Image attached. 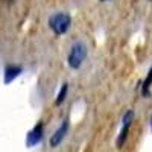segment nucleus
<instances>
[{"mask_svg": "<svg viewBox=\"0 0 152 152\" xmlns=\"http://www.w3.org/2000/svg\"><path fill=\"white\" fill-rule=\"evenodd\" d=\"M47 24L55 35H64L72 26V15L64 11H56L49 17Z\"/></svg>", "mask_w": 152, "mask_h": 152, "instance_id": "obj_1", "label": "nucleus"}, {"mask_svg": "<svg viewBox=\"0 0 152 152\" xmlns=\"http://www.w3.org/2000/svg\"><path fill=\"white\" fill-rule=\"evenodd\" d=\"M88 55V49L87 44L84 41H75L70 47V52L67 56V64L70 69L73 70H78L81 69V66L84 64V61Z\"/></svg>", "mask_w": 152, "mask_h": 152, "instance_id": "obj_2", "label": "nucleus"}, {"mask_svg": "<svg viewBox=\"0 0 152 152\" xmlns=\"http://www.w3.org/2000/svg\"><path fill=\"white\" fill-rule=\"evenodd\" d=\"M134 117H135V113L134 110H128L125 114H123V117H122V129L116 138V146L119 149H122L126 143V138H128L129 135V131H131V125L134 122Z\"/></svg>", "mask_w": 152, "mask_h": 152, "instance_id": "obj_3", "label": "nucleus"}, {"mask_svg": "<svg viewBox=\"0 0 152 152\" xmlns=\"http://www.w3.org/2000/svg\"><path fill=\"white\" fill-rule=\"evenodd\" d=\"M69 129H70V120L69 119H64V120L61 122V125L56 128V131L52 134V137H50V140H49L50 148H58L62 143V140L67 137Z\"/></svg>", "mask_w": 152, "mask_h": 152, "instance_id": "obj_4", "label": "nucleus"}, {"mask_svg": "<svg viewBox=\"0 0 152 152\" xmlns=\"http://www.w3.org/2000/svg\"><path fill=\"white\" fill-rule=\"evenodd\" d=\"M43 138H44V125L43 122H38L26 135V146L34 148L37 145H40L43 142Z\"/></svg>", "mask_w": 152, "mask_h": 152, "instance_id": "obj_5", "label": "nucleus"}, {"mask_svg": "<svg viewBox=\"0 0 152 152\" xmlns=\"http://www.w3.org/2000/svg\"><path fill=\"white\" fill-rule=\"evenodd\" d=\"M23 67L21 66H17V64H8L5 67V72H3V82L8 85V84H12L18 76L23 73Z\"/></svg>", "mask_w": 152, "mask_h": 152, "instance_id": "obj_6", "label": "nucleus"}, {"mask_svg": "<svg viewBox=\"0 0 152 152\" xmlns=\"http://www.w3.org/2000/svg\"><path fill=\"white\" fill-rule=\"evenodd\" d=\"M151 85H152V66L148 72V76H146V79L143 81L142 84V96L143 97H151Z\"/></svg>", "mask_w": 152, "mask_h": 152, "instance_id": "obj_7", "label": "nucleus"}, {"mask_svg": "<svg viewBox=\"0 0 152 152\" xmlns=\"http://www.w3.org/2000/svg\"><path fill=\"white\" fill-rule=\"evenodd\" d=\"M67 91H69V84H67V82H64V84L61 85V88H59L58 94H56L55 105H61L62 102H64V100H66V96H67Z\"/></svg>", "mask_w": 152, "mask_h": 152, "instance_id": "obj_8", "label": "nucleus"}, {"mask_svg": "<svg viewBox=\"0 0 152 152\" xmlns=\"http://www.w3.org/2000/svg\"><path fill=\"white\" fill-rule=\"evenodd\" d=\"M151 131H152V117H151Z\"/></svg>", "mask_w": 152, "mask_h": 152, "instance_id": "obj_9", "label": "nucleus"}, {"mask_svg": "<svg viewBox=\"0 0 152 152\" xmlns=\"http://www.w3.org/2000/svg\"><path fill=\"white\" fill-rule=\"evenodd\" d=\"M100 2H108V0H100Z\"/></svg>", "mask_w": 152, "mask_h": 152, "instance_id": "obj_10", "label": "nucleus"}, {"mask_svg": "<svg viewBox=\"0 0 152 152\" xmlns=\"http://www.w3.org/2000/svg\"><path fill=\"white\" fill-rule=\"evenodd\" d=\"M149 2H152V0H149Z\"/></svg>", "mask_w": 152, "mask_h": 152, "instance_id": "obj_11", "label": "nucleus"}]
</instances>
